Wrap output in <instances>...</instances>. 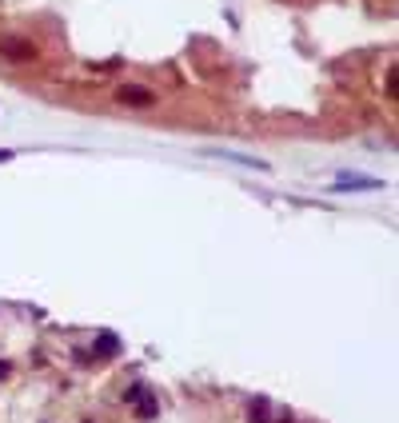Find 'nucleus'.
<instances>
[{"mask_svg":"<svg viewBox=\"0 0 399 423\" xmlns=\"http://www.w3.org/2000/svg\"><path fill=\"white\" fill-rule=\"evenodd\" d=\"M116 348H120L116 336H100V356H104V351H116Z\"/></svg>","mask_w":399,"mask_h":423,"instance_id":"nucleus-6","label":"nucleus"},{"mask_svg":"<svg viewBox=\"0 0 399 423\" xmlns=\"http://www.w3.org/2000/svg\"><path fill=\"white\" fill-rule=\"evenodd\" d=\"M0 52H4L8 60H20V64H32V60H37V48H32L28 40H16V37H4V40H0Z\"/></svg>","mask_w":399,"mask_h":423,"instance_id":"nucleus-1","label":"nucleus"},{"mask_svg":"<svg viewBox=\"0 0 399 423\" xmlns=\"http://www.w3.org/2000/svg\"><path fill=\"white\" fill-rule=\"evenodd\" d=\"M387 96H395V92H399V72H395V68H391V72H387Z\"/></svg>","mask_w":399,"mask_h":423,"instance_id":"nucleus-5","label":"nucleus"},{"mask_svg":"<svg viewBox=\"0 0 399 423\" xmlns=\"http://www.w3.org/2000/svg\"><path fill=\"white\" fill-rule=\"evenodd\" d=\"M120 100H124V104H148V92H140V88H120Z\"/></svg>","mask_w":399,"mask_h":423,"instance_id":"nucleus-3","label":"nucleus"},{"mask_svg":"<svg viewBox=\"0 0 399 423\" xmlns=\"http://www.w3.org/2000/svg\"><path fill=\"white\" fill-rule=\"evenodd\" d=\"M363 188H379V180H372V176H339L332 184V192H363Z\"/></svg>","mask_w":399,"mask_h":423,"instance_id":"nucleus-2","label":"nucleus"},{"mask_svg":"<svg viewBox=\"0 0 399 423\" xmlns=\"http://www.w3.org/2000/svg\"><path fill=\"white\" fill-rule=\"evenodd\" d=\"M8 375H13V367H8V360H0V384H4Z\"/></svg>","mask_w":399,"mask_h":423,"instance_id":"nucleus-7","label":"nucleus"},{"mask_svg":"<svg viewBox=\"0 0 399 423\" xmlns=\"http://www.w3.org/2000/svg\"><path fill=\"white\" fill-rule=\"evenodd\" d=\"M136 411L144 415V419H152V415H156V399H152L148 391H144V403H136Z\"/></svg>","mask_w":399,"mask_h":423,"instance_id":"nucleus-4","label":"nucleus"},{"mask_svg":"<svg viewBox=\"0 0 399 423\" xmlns=\"http://www.w3.org/2000/svg\"><path fill=\"white\" fill-rule=\"evenodd\" d=\"M4 160H13V152H8V148H0V164H4Z\"/></svg>","mask_w":399,"mask_h":423,"instance_id":"nucleus-8","label":"nucleus"}]
</instances>
